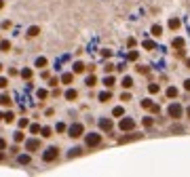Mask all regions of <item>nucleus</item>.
Wrapping results in <instances>:
<instances>
[{
  "label": "nucleus",
  "mask_w": 190,
  "mask_h": 177,
  "mask_svg": "<svg viewBox=\"0 0 190 177\" xmlns=\"http://www.w3.org/2000/svg\"><path fill=\"white\" fill-rule=\"evenodd\" d=\"M161 32H163L161 25H154V27H152V34H154V36H161Z\"/></svg>",
  "instance_id": "nucleus-14"
},
{
  "label": "nucleus",
  "mask_w": 190,
  "mask_h": 177,
  "mask_svg": "<svg viewBox=\"0 0 190 177\" xmlns=\"http://www.w3.org/2000/svg\"><path fill=\"white\" fill-rule=\"evenodd\" d=\"M184 86H186V91H190V80H186V82H184Z\"/></svg>",
  "instance_id": "nucleus-28"
},
{
  "label": "nucleus",
  "mask_w": 190,
  "mask_h": 177,
  "mask_svg": "<svg viewBox=\"0 0 190 177\" xmlns=\"http://www.w3.org/2000/svg\"><path fill=\"white\" fill-rule=\"evenodd\" d=\"M167 95H169V97H175V95H178V89L169 86V89H167Z\"/></svg>",
  "instance_id": "nucleus-13"
},
{
  "label": "nucleus",
  "mask_w": 190,
  "mask_h": 177,
  "mask_svg": "<svg viewBox=\"0 0 190 177\" xmlns=\"http://www.w3.org/2000/svg\"><path fill=\"white\" fill-rule=\"evenodd\" d=\"M104 82H106V86H112V84H114V78H112V76H108Z\"/></svg>",
  "instance_id": "nucleus-18"
},
{
  "label": "nucleus",
  "mask_w": 190,
  "mask_h": 177,
  "mask_svg": "<svg viewBox=\"0 0 190 177\" xmlns=\"http://www.w3.org/2000/svg\"><path fill=\"white\" fill-rule=\"evenodd\" d=\"M83 70H84L83 63H74V72H83Z\"/></svg>",
  "instance_id": "nucleus-17"
},
{
  "label": "nucleus",
  "mask_w": 190,
  "mask_h": 177,
  "mask_svg": "<svg viewBox=\"0 0 190 177\" xmlns=\"http://www.w3.org/2000/svg\"><path fill=\"white\" fill-rule=\"evenodd\" d=\"M0 70H2V65H0Z\"/></svg>",
  "instance_id": "nucleus-33"
},
{
  "label": "nucleus",
  "mask_w": 190,
  "mask_h": 177,
  "mask_svg": "<svg viewBox=\"0 0 190 177\" xmlns=\"http://www.w3.org/2000/svg\"><path fill=\"white\" fill-rule=\"evenodd\" d=\"M11 103V97L9 95H0V106H9Z\"/></svg>",
  "instance_id": "nucleus-7"
},
{
  "label": "nucleus",
  "mask_w": 190,
  "mask_h": 177,
  "mask_svg": "<svg viewBox=\"0 0 190 177\" xmlns=\"http://www.w3.org/2000/svg\"><path fill=\"white\" fill-rule=\"evenodd\" d=\"M36 148H38V141H36V139H32V141H28V150H30V152H34Z\"/></svg>",
  "instance_id": "nucleus-9"
},
{
  "label": "nucleus",
  "mask_w": 190,
  "mask_h": 177,
  "mask_svg": "<svg viewBox=\"0 0 190 177\" xmlns=\"http://www.w3.org/2000/svg\"><path fill=\"white\" fill-rule=\"evenodd\" d=\"M36 65H40V68H42V65H47V59H42V57L36 59Z\"/></svg>",
  "instance_id": "nucleus-19"
},
{
  "label": "nucleus",
  "mask_w": 190,
  "mask_h": 177,
  "mask_svg": "<svg viewBox=\"0 0 190 177\" xmlns=\"http://www.w3.org/2000/svg\"><path fill=\"white\" fill-rule=\"evenodd\" d=\"M83 135V124H72L70 127V137H80Z\"/></svg>",
  "instance_id": "nucleus-4"
},
{
  "label": "nucleus",
  "mask_w": 190,
  "mask_h": 177,
  "mask_svg": "<svg viewBox=\"0 0 190 177\" xmlns=\"http://www.w3.org/2000/svg\"><path fill=\"white\" fill-rule=\"evenodd\" d=\"M123 86H125V89H131V86H133V80H131L129 76H125V78H123Z\"/></svg>",
  "instance_id": "nucleus-8"
},
{
  "label": "nucleus",
  "mask_w": 190,
  "mask_h": 177,
  "mask_svg": "<svg viewBox=\"0 0 190 177\" xmlns=\"http://www.w3.org/2000/svg\"><path fill=\"white\" fill-rule=\"evenodd\" d=\"M87 84H89V86H91V84H95V78H93V76H89V78H87Z\"/></svg>",
  "instance_id": "nucleus-27"
},
{
  "label": "nucleus",
  "mask_w": 190,
  "mask_h": 177,
  "mask_svg": "<svg viewBox=\"0 0 190 177\" xmlns=\"http://www.w3.org/2000/svg\"><path fill=\"white\" fill-rule=\"evenodd\" d=\"M99 141H101V135H97V133H91V135H87V145H99Z\"/></svg>",
  "instance_id": "nucleus-3"
},
{
  "label": "nucleus",
  "mask_w": 190,
  "mask_h": 177,
  "mask_svg": "<svg viewBox=\"0 0 190 177\" xmlns=\"http://www.w3.org/2000/svg\"><path fill=\"white\" fill-rule=\"evenodd\" d=\"M144 48L152 51V48H154V42H152V40H146V42H144Z\"/></svg>",
  "instance_id": "nucleus-12"
},
{
  "label": "nucleus",
  "mask_w": 190,
  "mask_h": 177,
  "mask_svg": "<svg viewBox=\"0 0 190 177\" xmlns=\"http://www.w3.org/2000/svg\"><path fill=\"white\" fill-rule=\"evenodd\" d=\"M11 47V44H9V42H6V40H2V42H0V48H2V51H6V48Z\"/></svg>",
  "instance_id": "nucleus-21"
},
{
  "label": "nucleus",
  "mask_w": 190,
  "mask_h": 177,
  "mask_svg": "<svg viewBox=\"0 0 190 177\" xmlns=\"http://www.w3.org/2000/svg\"><path fill=\"white\" fill-rule=\"evenodd\" d=\"M6 84H9V80H6V78H0V89H2V86H6Z\"/></svg>",
  "instance_id": "nucleus-25"
},
{
  "label": "nucleus",
  "mask_w": 190,
  "mask_h": 177,
  "mask_svg": "<svg viewBox=\"0 0 190 177\" xmlns=\"http://www.w3.org/2000/svg\"><path fill=\"white\" fill-rule=\"evenodd\" d=\"M0 9H2V0H0Z\"/></svg>",
  "instance_id": "nucleus-30"
},
{
  "label": "nucleus",
  "mask_w": 190,
  "mask_h": 177,
  "mask_svg": "<svg viewBox=\"0 0 190 177\" xmlns=\"http://www.w3.org/2000/svg\"><path fill=\"white\" fill-rule=\"evenodd\" d=\"M66 97H68V99H76V91H68Z\"/></svg>",
  "instance_id": "nucleus-20"
},
{
  "label": "nucleus",
  "mask_w": 190,
  "mask_h": 177,
  "mask_svg": "<svg viewBox=\"0 0 190 177\" xmlns=\"http://www.w3.org/2000/svg\"><path fill=\"white\" fill-rule=\"evenodd\" d=\"M0 150H4V139H0Z\"/></svg>",
  "instance_id": "nucleus-29"
},
{
  "label": "nucleus",
  "mask_w": 190,
  "mask_h": 177,
  "mask_svg": "<svg viewBox=\"0 0 190 177\" xmlns=\"http://www.w3.org/2000/svg\"><path fill=\"white\" fill-rule=\"evenodd\" d=\"M169 27H171V30H178L179 27V19H171V21H169Z\"/></svg>",
  "instance_id": "nucleus-11"
},
{
  "label": "nucleus",
  "mask_w": 190,
  "mask_h": 177,
  "mask_svg": "<svg viewBox=\"0 0 190 177\" xmlns=\"http://www.w3.org/2000/svg\"><path fill=\"white\" fill-rule=\"evenodd\" d=\"M61 80H63L66 84H68V82H72V74H63V78H61Z\"/></svg>",
  "instance_id": "nucleus-16"
},
{
  "label": "nucleus",
  "mask_w": 190,
  "mask_h": 177,
  "mask_svg": "<svg viewBox=\"0 0 190 177\" xmlns=\"http://www.w3.org/2000/svg\"><path fill=\"white\" fill-rule=\"evenodd\" d=\"M21 76H24V78H30V76H32V72H30V70H24V72H21Z\"/></svg>",
  "instance_id": "nucleus-24"
},
{
  "label": "nucleus",
  "mask_w": 190,
  "mask_h": 177,
  "mask_svg": "<svg viewBox=\"0 0 190 177\" xmlns=\"http://www.w3.org/2000/svg\"><path fill=\"white\" fill-rule=\"evenodd\" d=\"M112 114H114V116H123V107H114Z\"/></svg>",
  "instance_id": "nucleus-22"
},
{
  "label": "nucleus",
  "mask_w": 190,
  "mask_h": 177,
  "mask_svg": "<svg viewBox=\"0 0 190 177\" xmlns=\"http://www.w3.org/2000/svg\"><path fill=\"white\" fill-rule=\"evenodd\" d=\"M42 158H45L47 162H51L53 158H57V148H51V150H47V154H45Z\"/></svg>",
  "instance_id": "nucleus-5"
},
{
  "label": "nucleus",
  "mask_w": 190,
  "mask_h": 177,
  "mask_svg": "<svg viewBox=\"0 0 190 177\" xmlns=\"http://www.w3.org/2000/svg\"><path fill=\"white\" fill-rule=\"evenodd\" d=\"M99 99H101V101H108V99H110V93H101V95H99Z\"/></svg>",
  "instance_id": "nucleus-23"
},
{
  "label": "nucleus",
  "mask_w": 190,
  "mask_h": 177,
  "mask_svg": "<svg viewBox=\"0 0 190 177\" xmlns=\"http://www.w3.org/2000/svg\"><path fill=\"white\" fill-rule=\"evenodd\" d=\"M169 116L179 118L182 116V106H179V103H171V106H169Z\"/></svg>",
  "instance_id": "nucleus-1"
},
{
  "label": "nucleus",
  "mask_w": 190,
  "mask_h": 177,
  "mask_svg": "<svg viewBox=\"0 0 190 177\" xmlns=\"http://www.w3.org/2000/svg\"><path fill=\"white\" fill-rule=\"evenodd\" d=\"M188 68H190V59H188Z\"/></svg>",
  "instance_id": "nucleus-31"
},
{
  "label": "nucleus",
  "mask_w": 190,
  "mask_h": 177,
  "mask_svg": "<svg viewBox=\"0 0 190 177\" xmlns=\"http://www.w3.org/2000/svg\"><path fill=\"white\" fill-rule=\"evenodd\" d=\"M173 47L182 48V47H184V38H175V40H173Z\"/></svg>",
  "instance_id": "nucleus-10"
},
{
  "label": "nucleus",
  "mask_w": 190,
  "mask_h": 177,
  "mask_svg": "<svg viewBox=\"0 0 190 177\" xmlns=\"http://www.w3.org/2000/svg\"><path fill=\"white\" fill-rule=\"evenodd\" d=\"M99 127H101L104 131H110V129H112V120H108V118H106V120H101Z\"/></svg>",
  "instance_id": "nucleus-6"
},
{
  "label": "nucleus",
  "mask_w": 190,
  "mask_h": 177,
  "mask_svg": "<svg viewBox=\"0 0 190 177\" xmlns=\"http://www.w3.org/2000/svg\"><path fill=\"white\" fill-rule=\"evenodd\" d=\"M188 116H190V107H188Z\"/></svg>",
  "instance_id": "nucleus-32"
},
{
  "label": "nucleus",
  "mask_w": 190,
  "mask_h": 177,
  "mask_svg": "<svg viewBox=\"0 0 190 177\" xmlns=\"http://www.w3.org/2000/svg\"><path fill=\"white\" fill-rule=\"evenodd\" d=\"M120 129L123 131H131L133 129V127H135V120H133V118H123V120H120V124H119Z\"/></svg>",
  "instance_id": "nucleus-2"
},
{
  "label": "nucleus",
  "mask_w": 190,
  "mask_h": 177,
  "mask_svg": "<svg viewBox=\"0 0 190 177\" xmlns=\"http://www.w3.org/2000/svg\"><path fill=\"white\" fill-rule=\"evenodd\" d=\"M38 34V27H30V36H36Z\"/></svg>",
  "instance_id": "nucleus-26"
},
{
  "label": "nucleus",
  "mask_w": 190,
  "mask_h": 177,
  "mask_svg": "<svg viewBox=\"0 0 190 177\" xmlns=\"http://www.w3.org/2000/svg\"><path fill=\"white\" fill-rule=\"evenodd\" d=\"M148 91H150V93H158V84H150Z\"/></svg>",
  "instance_id": "nucleus-15"
}]
</instances>
